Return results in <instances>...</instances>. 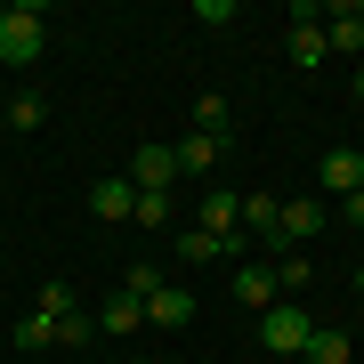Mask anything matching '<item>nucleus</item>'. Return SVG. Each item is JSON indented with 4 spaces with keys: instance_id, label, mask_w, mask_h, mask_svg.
Wrapping results in <instances>:
<instances>
[{
    "instance_id": "nucleus-1",
    "label": "nucleus",
    "mask_w": 364,
    "mask_h": 364,
    "mask_svg": "<svg viewBox=\"0 0 364 364\" xmlns=\"http://www.w3.org/2000/svg\"><path fill=\"white\" fill-rule=\"evenodd\" d=\"M49 49V0H9L0 9V65H41Z\"/></svg>"
},
{
    "instance_id": "nucleus-2",
    "label": "nucleus",
    "mask_w": 364,
    "mask_h": 364,
    "mask_svg": "<svg viewBox=\"0 0 364 364\" xmlns=\"http://www.w3.org/2000/svg\"><path fill=\"white\" fill-rule=\"evenodd\" d=\"M308 332H316V316L299 308V299H275V308L259 316V348H267V356H299Z\"/></svg>"
},
{
    "instance_id": "nucleus-3",
    "label": "nucleus",
    "mask_w": 364,
    "mask_h": 364,
    "mask_svg": "<svg viewBox=\"0 0 364 364\" xmlns=\"http://www.w3.org/2000/svg\"><path fill=\"white\" fill-rule=\"evenodd\" d=\"M324 195H291V203H275V251H299V243H316L324 235Z\"/></svg>"
},
{
    "instance_id": "nucleus-4",
    "label": "nucleus",
    "mask_w": 364,
    "mask_h": 364,
    "mask_svg": "<svg viewBox=\"0 0 364 364\" xmlns=\"http://www.w3.org/2000/svg\"><path fill=\"white\" fill-rule=\"evenodd\" d=\"M243 243H251V235H210V227H178V259L186 267H243Z\"/></svg>"
},
{
    "instance_id": "nucleus-5",
    "label": "nucleus",
    "mask_w": 364,
    "mask_h": 364,
    "mask_svg": "<svg viewBox=\"0 0 364 364\" xmlns=\"http://www.w3.org/2000/svg\"><path fill=\"white\" fill-rule=\"evenodd\" d=\"M122 178H130L138 195H170V186H178V154H170V146H130V170H122Z\"/></svg>"
},
{
    "instance_id": "nucleus-6",
    "label": "nucleus",
    "mask_w": 364,
    "mask_h": 364,
    "mask_svg": "<svg viewBox=\"0 0 364 364\" xmlns=\"http://www.w3.org/2000/svg\"><path fill=\"white\" fill-rule=\"evenodd\" d=\"M146 324H154V332H186V324H195V291H186V284H154V291H146Z\"/></svg>"
},
{
    "instance_id": "nucleus-7",
    "label": "nucleus",
    "mask_w": 364,
    "mask_h": 364,
    "mask_svg": "<svg viewBox=\"0 0 364 364\" xmlns=\"http://www.w3.org/2000/svg\"><path fill=\"white\" fill-rule=\"evenodd\" d=\"M235 299H243L251 316H267L275 299H284V284H275V259H243V267H235Z\"/></svg>"
},
{
    "instance_id": "nucleus-8",
    "label": "nucleus",
    "mask_w": 364,
    "mask_h": 364,
    "mask_svg": "<svg viewBox=\"0 0 364 364\" xmlns=\"http://www.w3.org/2000/svg\"><path fill=\"white\" fill-rule=\"evenodd\" d=\"M97 332H105V340H130V332H146V291H130V284H122V291L97 308Z\"/></svg>"
},
{
    "instance_id": "nucleus-9",
    "label": "nucleus",
    "mask_w": 364,
    "mask_h": 364,
    "mask_svg": "<svg viewBox=\"0 0 364 364\" xmlns=\"http://www.w3.org/2000/svg\"><path fill=\"white\" fill-rule=\"evenodd\" d=\"M170 154H178V178H210V170H219L235 146H219V138H203V130H186L178 146H170Z\"/></svg>"
},
{
    "instance_id": "nucleus-10",
    "label": "nucleus",
    "mask_w": 364,
    "mask_h": 364,
    "mask_svg": "<svg viewBox=\"0 0 364 364\" xmlns=\"http://www.w3.org/2000/svg\"><path fill=\"white\" fill-rule=\"evenodd\" d=\"M90 210H97V219H138V186L114 170V178H97V186H90Z\"/></svg>"
},
{
    "instance_id": "nucleus-11",
    "label": "nucleus",
    "mask_w": 364,
    "mask_h": 364,
    "mask_svg": "<svg viewBox=\"0 0 364 364\" xmlns=\"http://www.w3.org/2000/svg\"><path fill=\"white\" fill-rule=\"evenodd\" d=\"M356 186H364V146H340V154H324V195L348 203Z\"/></svg>"
},
{
    "instance_id": "nucleus-12",
    "label": "nucleus",
    "mask_w": 364,
    "mask_h": 364,
    "mask_svg": "<svg viewBox=\"0 0 364 364\" xmlns=\"http://www.w3.org/2000/svg\"><path fill=\"white\" fill-rule=\"evenodd\" d=\"M195 130L219 138V146H235V105H227L219 90H195Z\"/></svg>"
},
{
    "instance_id": "nucleus-13",
    "label": "nucleus",
    "mask_w": 364,
    "mask_h": 364,
    "mask_svg": "<svg viewBox=\"0 0 364 364\" xmlns=\"http://www.w3.org/2000/svg\"><path fill=\"white\" fill-rule=\"evenodd\" d=\"M284 57H291L299 73H316V65H324V57H332V41H324V25H291V33H284Z\"/></svg>"
},
{
    "instance_id": "nucleus-14",
    "label": "nucleus",
    "mask_w": 364,
    "mask_h": 364,
    "mask_svg": "<svg viewBox=\"0 0 364 364\" xmlns=\"http://www.w3.org/2000/svg\"><path fill=\"white\" fill-rule=\"evenodd\" d=\"M299 364H356V340H348V332H332V324H316V332H308V348H299Z\"/></svg>"
},
{
    "instance_id": "nucleus-15",
    "label": "nucleus",
    "mask_w": 364,
    "mask_h": 364,
    "mask_svg": "<svg viewBox=\"0 0 364 364\" xmlns=\"http://www.w3.org/2000/svg\"><path fill=\"white\" fill-rule=\"evenodd\" d=\"M195 227H210V235H243V219H235V195H227V186H210V195L195 203Z\"/></svg>"
},
{
    "instance_id": "nucleus-16",
    "label": "nucleus",
    "mask_w": 364,
    "mask_h": 364,
    "mask_svg": "<svg viewBox=\"0 0 364 364\" xmlns=\"http://www.w3.org/2000/svg\"><path fill=\"white\" fill-rule=\"evenodd\" d=\"M9 340H16V348H57V316H41V308H33V316H25V324H16Z\"/></svg>"
},
{
    "instance_id": "nucleus-17",
    "label": "nucleus",
    "mask_w": 364,
    "mask_h": 364,
    "mask_svg": "<svg viewBox=\"0 0 364 364\" xmlns=\"http://www.w3.org/2000/svg\"><path fill=\"white\" fill-rule=\"evenodd\" d=\"M41 122H49V97H33V90H25V97L9 105V130H41Z\"/></svg>"
},
{
    "instance_id": "nucleus-18",
    "label": "nucleus",
    "mask_w": 364,
    "mask_h": 364,
    "mask_svg": "<svg viewBox=\"0 0 364 364\" xmlns=\"http://www.w3.org/2000/svg\"><path fill=\"white\" fill-rule=\"evenodd\" d=\"M170 219H178L170 195H138V227H170Z\"/></svg>"
},
{
    "instance_id": "nucleus-19",
    "label": "nucleus",
    "mask_w": 364,
    "mask_h": 364,
    "mask_svg": "<svg viewBox=\"0 0 364 364\" xmlns=\"http://www.w3.org/2000/svg\"><path fill=\"white\" fill-rule=\"evenodd\" d=\"M41 316H73V284H41Z\"/></svg>"
},
{
    "instance_id": "nucleus-20",
    "label": "nucleus",
    "mask_w": 364,
    "mask_h": 364,
    "mask_svg": "<svg viewBox=\"0 0 364 364\" xmlns=\"http://www.w3.org/2000/svg\"><path fill=\"white\" fill-rule=\"evenodd\" d=\"M340 210H348V227H364V186H356V195H348V203H340Z\"/></svg>"
},
{
    "instance_id": "nucleus-21",
    "label": "nucleus",
    "mask_w": 364,
    "mask_h": 364,
    "mask_svg": "<svg viewBox=\"0 0 364 364\" xmlns=\"http://www.w3.org/2000/svg\"><path fill=\"white\" fill-rule=\"evenodd\" d=\"M105 364H154V356H105Z\"/></svg>"
},
{
    "instance_id": "nucleus-22",
    "label": "nucleus",
    "mask_w": 364,
    "mask_h": 364,
    "mask_svg": "<svg viewBox=\"0 0 364 364\" xmlns=\"http://www.w3.org/2000/svg\"><path fill=\"white\" fill-rule=\"evenodd\" d=\"M348 90H356V105H364V73H356V81H348Z\"/></svg>"
},
{
    "instance_id": "nucleus-23",
    "label": "nucleus",
    "mask_w": 364,
    "mask_h": 364,
    "mask_svg": "<svg viewBox=\"0 0 364 364\" xmlns=\"http://www.w3.org/2000/svg\"><path fill=\"white\" fill-rule=\"evenodd\" d=\"M356 299H364V267H356Z\"/></svg>"
},
{
    "instance_id": "nucleus-24",
    "label": "nucleus",
    "mask_w": 364,
    "mask_h": 364,
    "mask_svg": "<svg viewBox=\"0 0 364 364\" xmlns=\"http://www.w3.org/2000/svg\"><path fill=\"white\" fill-rule=\"evenodd\" d=\"M0 130H9V114H0Z\"/></svg>"
},
{
    "instance_id": "nucleus-25",
    "label": "nucleus",
    "mask_w": 364,
    "mask_h": 364,
    "mask_svg": "<svg viewBox=\"0 0 364 364\" xmlns=\"http://www.w3.org/2000/svg\"><path fill=\"white\" fill-rule=\"evenodd\" d=\"M0 340H9V332H0Z\"/></svg>"
},
{
    "instance_id": "nucleus-26",
    "label": "nucleus",
    "mask_w": 364,
    "mask_h": 364,
    "mask_svg": "<svg viewBox=\"0 0 364 364\" xmlns=\"http://www.w3.org/2000/svg\"><path fill=\"white\" fill-rule=\"evenodd\" d=\"M291 364H299V356H291Z\"/></svg>"
}]
</instances>
